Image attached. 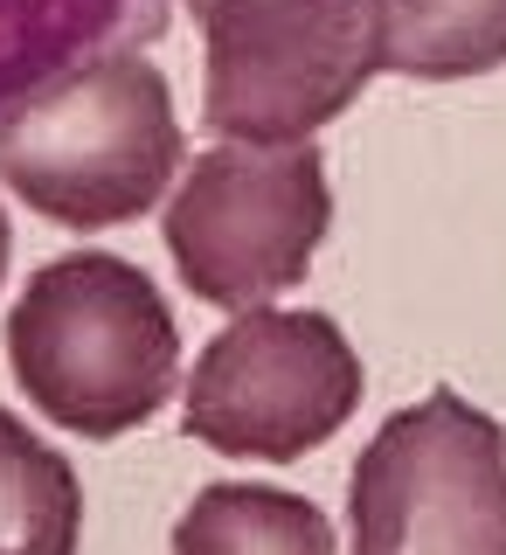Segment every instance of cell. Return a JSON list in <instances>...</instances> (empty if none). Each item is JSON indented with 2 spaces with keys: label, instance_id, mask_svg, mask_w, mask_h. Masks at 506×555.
<instances>
[{
  "label": "cell",
  "instance_id": "1",
  "mask_svg": "<svg viewBox=\"0 0 506 555\" xmlns=\"http://www.w3.org/2000/svg\"><path fill=\"white\" fill-rule=\"evenodd\" d=\"M14 389L69 438H126L181 382V326L132 257L69 250L22 285L8 312Z\"/></svg>",
  "mask_w": 506,
  "mask_h": 555
},
{
  "label": "cell",
  "instance_id": "2",
  "mask_svg": "<svg viewBox=\"0 0 506 555\" xmlns=\"http://www.w3.org/2000/svg\"><path fill=\"white\" fill-rule=\"evenodd\" d=\"M187 160L167 69L98 56L0 112V188H14L56 230H118L160 208Z\"/></svg>",
  "mask_w": 506,
  "mask_h": 555
},
{
  "label": "cell",
  "instance_id": "3",
  "mask_svg": "<svg viewBox=\"0 0 506 555\" xmlns=\"http://www.w3.org/2000/svg\"><path fill=\"white\" fill-rule=\"evenodd\" d=\"M202 118L216 139H312L389 69V0H208Z\"/></svg>",
  "mask_w": 506,
  "mask_h": 555
},
{
  "label": "cell",
  "instance_id": "4",
  "mask_svg": "<svg viewBox=\"0 0 506 555\" xmlns=\"http://www.w3.org/2000/svg\"><path fill=\"white\" fill-rule=\"evenodd\" d=\"M326 230H334V188L312 139L285 146L216 139L202 160H187L160 222L181 285L222 312H250L299 285Z\"/></svg>",
  "mask_w": 506,
  "mask_h": 555
},
{
  "label": "cell",
  "instance_id": "5",
  "mask_svg": "<svg viewBox=\"0 0 506 555\" xmlns=\"http://www.w3.org/2000/svg\"><path fill=\"white\" fill-rule=\"evenodd\" d=\"M354 555H506V430L438 389L395 410L347 479Z\"/></svg>",
  "mask_w": 506,
  "mask_h": 555
},
{
  "label": "cell",
  "instance_id": "6",
  "mask_svg": "<svg viewBox=\"0 0 506 555\" xmlns=\"http://www.w3.org/2000/svg\"><path fill=\"white\" fill-rule=\"evenodd\" d=\"M361 410V354L334 312L312 306H250L202 347L181 389V430L222 459L291 465L320 451Z\"/></svg>",
  "mask_w": 506,
  "mask_h": 555
},
{
  "label": "cell",
  "instance_id": "7",
  "mask_svg": "<svg viewBox=\"0 0 506 555\" xmlns=\"http://www.w3.org/2000/svg\"><path fill=\"white\" fill-rule=\"evenodd\" d=\"M173 0H0V112L49 77L160 42Z\"/></svg>",
  "mask_w": 506,
  "mask_h": 555
},
{
  "label": "cell",
  "instance_id": "8",
  "mask_svg": "<svg viewBox=\"0 0 506 555\" xmlns=\"http://www.w3.org/2000/svg\"><path fill=\"white\" fill-rule=\"evenodd\" d=\"M173 555H334V520L306 493L257 479L202 486L173 528Z\"/></svg>",
  "mask_w": 506,
  "mask_h": 555
},
{
  "label": "cell",
  "instance_id": "9",
  "mask_svg": "<svg viewBox=\"0 0 506 555\" xmlns=\"http://www.w3.org/2000/svg\"><path fill=\"white\" fill-rule=\"evenodd\" d=\"M83 486L49 438L0 410V555H77Z\"/></svg>",
  "mask_w": 506,
  "mask_h": 555
},
{
  "label": "cell",
  "instance_id": "10",
  "mask_svg": "<svg viewBox=\"0 0 506 555\" xmlns=\"http://www.w3.org/2000/svg\"><path fill=\"white\" fill-rule=\"evenodd\" d=\"M506 63V0H389V69L458 83Z\"/></svg>",
  "mask_w": 506,
  "mask_h": 555
},
{
  "label": "cell",
  "instance_id": "11",
  "mask_svg": "<svg viewBox=\"0 0 506 555\" xmlns=\"http://www.w3.org/2000/svg\"><path fill=\"white\" fill-rule=\"evenodd\" d=\"M8 257H14V222H8V208H0V278H8Z\"/></svg>",
  "mask_w": 506,
  "mask_h": 555
},
{
  "label": "cell",
  "instance_id": "12",
  "mask_svg": "<svg viewBox=\"0 0 506 555\" xmlns=\"http://www.w3.org/2000/svg\"><path fill=\"white\" fill-rule=\"evenodd\" d=\"M181 8H187V14H195V22H202V14H208V0H181Z\"/></svg>",
  "mask_w": 506,
  "mask_h": 555
}]
</instances>
